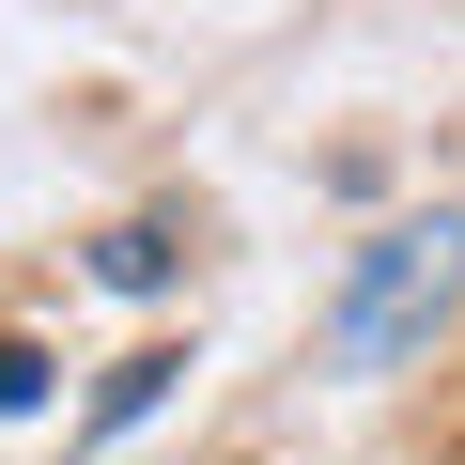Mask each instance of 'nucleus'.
Returning <instances> with one entry per match:
<instances>
[{
  "mask_svg": "<svg viewBox=\"0 0 465 465\" xmlns=\"http://www.w3.org/2000/svg\"><path fill=\"white\" fill-rule=\"evenodd\" d=\"M450 280H465V217H388L372 249H357V280H341V311H326V357H341V372L403 357V341L450 311Z\"/></svg>",
  "mask_w": 465,
  "mask_h": 465,
  "instance_id": "obj_1",
  "label": "nucleus"
},
{
  "mask_svg": "<svg viewBox=\"0 0 465 465\" xmlns=\"http://www.w3.org/2000/svg\"><path fill=\"white\" fill-rule=\"evenodd\" d=\"M94 264H109V280H124V295H155V280H171V232H155V217H140V232H109V249H94Z\"/></svg>",
  "mask_w": 465,
  "mask_h": 465,
  "instance_id": "obj_2",
  "label": "nucleus"
},
{
  "mask_svg": "<svg viewBox=\"0 0 465 465\" xmlns=\"http://www.w3.org/2000/svg\"><path fill=\"white\" fill-rule=\"evenodd\" d=\"M32 403H47V357H32V341H0V419H32Z\"/></svg>",
  "mask_w": 465,
  "mask_h": 465,
  "instance_id": "obj_3",
  "label": "nucleus"
}]
</instances>
